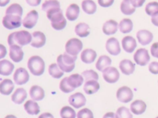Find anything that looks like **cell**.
<instances>
[{"mask_svg": "<svg viewBox=\"0 0 158 118\" xmlns=\"http://www.w3.org/2000/svg\"><path fill=\"white\" fill-rule=\"evenodd\" d=\"M46 16L51 21V25L54 30H61L65 27L67 21L60 8H54L49 10L46 12Z\"/></svg>", "mask_w": 158, "mask_h": 118, "instance_id": "cell-1", "label": "cell"}, {"mask_svg": "<svg viewBox=\"0 0 158 118\" xmlns=\"http://www.w3.org/2000/svg\"><path fill=\"white\" fill-rule=\"evenodd\" d=\"M31 40L32 35L28 31L25 30L12 33L7 37V42L9 46L12 45H26L31 43Z\"/></svg>", "mask_w": 158, "mask_h": 118, "instance_id": "cell-2", "label": "cell"}, {"mask_svg": "<svg viewBox=\"0 0 158 118\" xmlns=\"http://www.w3.org/2000/svg\"><path fill=\"white\" fill-rule=\"evenodd\" d=\"M77 58V56H73L65 52L57 57V63L62 71L70 73L75 68Z\"/></svg>", "mask_w": 158, "mask_h": 118, "instance_id": "cell-3", "label": "cell"}, {"mask_svg": "<svg viewBox=\"0 0 158 118\" xmlns=\"http://www.w3.org/2000/svg\"><path fill=\"white\" fill-rule=\"evenodd\" d=\"M27 66L33 75L38 76L44 73L45 64L42 58L38 55H34L28 59Z\"/></svg>", "mask_w": 158, "mask_h": 118, "instance_id": "cell-4", "label": "cell"}, {"mask_svg": "<svg viewBox=\"0 0 158 118\" xmlns=\"http://www.w3.org/2000/svg\"><path fill=\"white\" fill-rule=\"evenodd\" d=\"M82 48L83 43L77 38H72L69 39L65 45V52L73 56H77Z\"/></svg>", "mask_w": 158, "mask_h": 118, "instance_id": "cell-5", "label": "cell"}, {"mask_svg": "<svg viewBox=\"0 0 158 118\" xmlns=\"http://www.w3.org/2000/svg\"><path fill=\"white\" fill-rule=\"evenodd\" d=\"M3 26L7 30H13L20 27L22 23L21 17L14 15H6L2 21Z\"/></svg>", "mask_w": 158, "mask_h": 118, "instance_id": "cell-6", "label": "cell"}, {"mask_svg": "<svg viewBox=\"0 0 158 118\" xmlns=\"http://www.w3.org/2000/svg\"><path fill=\"white\" fill-rule=\"evenodd\" d=\"M102 77L105 81L109 84L117 82L120 77V74L117 69L115 67L109 66L102 71Z\"/></svg>", "mask_w": 158, "mask_h": 118, "instance_id": "cell-7", "label": "cell"}, {"mask_svg": "<svg viewBox=\"0 0 158 118\" xmlns=\"http://www.w3.org/2000/svg\"><path fill=\"white\" fill-rule=\"evenodd\" d=\"M133 59L136 64L140 66L146 65L150 60V56L147 49L140 48L136 50L133 55Z\"/></svg>", "mask_w": 158, "mask_h": 118, "instance_id": "cell-8", "label": "cell"}, {"mask_svg": "<svg viewBox=\"0 0 158 118\" xmlns=\"http://www.w3.org/2000/svg\"><path fill=\"white\" fill-rule=\"evenodd\" d=\"M116 96L119 101L127 103L132 100L133 93L130 88L127 86H123L117 90Z\"/></svg>", "mask_w": 158, "mask_h": 118, "instance_id": "cell-9", "label": "cell"}, {"mask_svg": "<svg viewBox=\"0 0 158 118\" xmlns=\"http://www.w3.org/2000/svg\"><path fill=\"white\" fill-rule=\"evenodd\" d=\"M14 81L17 85H23L26 84L30 78L28 71L23 68H17L14 74Z\"/></svg>", "mask_w": 158, "mask_h": 118, "instance_id": "cell-10", "label": "cell"}, {"mask_svg": "<svg viewBox=\"0 0 158 118\" xmlns=\"http://www.w3.org/2000/svg\"><path fill=\"white\" fill-rule=\"evenodd\" d=\"M38 19V14L35 10L30 11L22 21L23 26L28 29L33 28L36 24Z\"/></svg>", "mask_w": 158, "mask_h": 118, "instance_id": "cell-11", "label": "cell"}, {"mask_svg": "<svg viewBox=\"0 0 158 118\" xmlns=\"http://www.w3.org/2000/svg\"><path fill=\"white\" fill-rule=\"evenodd\" d=\"M86 98L84 95L80 92H77L69 98V104L75 108H80L86 104Z\"/></svg>", "mask_w": 158, "mask_h": 118, "instance_id": "cell-12", "label": "cell"}, {"mask_svg": "<svg viewBox=\"0 0 158 118\" xmlns=\"http://www.w3.org/2000/svg\"><path fill=\"white\" fill-rule=\"evenodd\" d=\"M106 49L109 54L114 56L118 55L121 51L118 41L114 37L107 39L106 44Z\"/></svg>", "mask_w": 158, "mask_h": 118, "instance_id": "cell-13", "label": "cell"}, {"mask_svg": "<svg viewBox=\"0 0 158 118\" xmlns=\"http://www.w3.org/2000/svg\"><path fill=\"white\" fill-rule=\"evenodd\" d=\"M46 36L41 31H36L32 33V40L30 45L35 48H41L46 43Z\"/></svg>", "mask_w": 158, "mask_h": 118, "instance_id": "cell-14", "label": "cell"}, {"mask_svg": "<svg viewBox=\"0 0 158 118\" xmlns=\"http://www.w3.org/2000/svg\"><path fill=\"white\" fill-rule=\"evenodd\" d=\"M9 57L15 63L21 61L23 58V52L21 46L18 45H12L9 47Z\"/></svg>", "mask_w": 158, "mask_h": 118, "instance_id": "cell-15", "label": "cell"}, {"mask_svg": "<svg viewBox=\"0 0 158 118\" xmlns=\"http://www.w3.org/2000/svg\"><path fill=\"white\" fill-rule=\"evenodd\" d=\"M136 37L140 44L146 45L152 41L153 34L148 30H141L136 33Z\"/></svg>", "mask_w": 158, "mask_h": 118, "instance_id": "cell-16", "label": "cell"}, {"mask_svg": "<svg viewBox=\"0 0 158 118\" xmlns=\"http://www.w3.org/2000/svg\"><path fill=\"white\" fill-rule=\"evenodd\" d=\"M122 45L123 50L127 53H132L136 47V42L134 37L127 36L122 40Z\"/></svg>", "mask_w": 158, "mask_h": 118, "instance_id": "cell-17", "label": "cell"}, {"mask_svg": "<svg viewBox=\"0 0 158 118\" xmlns=\"http://www.w3.org/2000/svg\"><path fill=\"white\" fill-rule=\"evenodd\" d=\"M119 68L123 74L130 75L135 71V65L130 60L123 59L119 63Z\"/></svg>", "mask_w": 158, "mask_h": 118, "instance_id": "cell-18", "label": "cell"}, {"mask_svg": "<svg viewBox=\"0 0 158 118\" xmlns=\"http://www.w3.org/2000/svg\"><path fill=\"white\" fill-rule=\"evenodd\" d=\"M80 7L76 4H71L68 6L65 12L67 19L70 21H75L78 17Z\"/></svg>", "mask_w": 158, "mask_h": 118, "instance_id": "cell-19", "label": "cell"}, {"mask_svg": "<svg viewBox=\"0 0 158 118\" xmlns=\"http://www.w3.org/2000/svg\"><path fill=\"white\" fill-rule=\"evenodd\" d=\"M97 57L96 52L91 49H86L83 50L81 53V60L86 64H90L94 62Z\"/></svg>", "mask_w": 158, "mask_h": 118, "instance_id": "cell-20", "label": "cell"}, {"mask_svg": "<svg viewBox=\"0 0 158 118\" xmlns=\"http://www.w3.org/2000/svg\"><path fill=\"white\" fill-rule=\"evenodd\" d=\"M118 30V23L114 20L106 21L102 26V31L106 35L114 34Z\"/></svg>", "mask_w": 158, "mask_h": 118, "instance_id": "cell-21", "label": "cell"}, {"mask_svg": "<svg viewBox=\"0 0 158 118\" xmlns=\"http://www.w3.org/2000/svg\"><path fill=\"white\" fill-rule=\"evenodd\" d=\"M27 97L26 90L23 88H17L14 93L12 95V101L18 104H22Z\"/></svg>", "mask_w": 158, "mask_h": 118, "instance_id": "cell-22", "label": "cell"}, {"mask_svg": "<svg viewBox=\"0 0 158 118\" xmlns=\"http://www.w3.org/2000/svg\"><path fill=\"white\" fill-rule=\"evenodd\" d=\"M146 109V103L140 100H136L134 101L130 105L131 111L136 115L142 114L145 112Z\"/></svg>", "mask_w": 158, "mask_h": 118, "instance_id": "cell-23", "label": "cell"}, {"mask_svg": "<svg viewBox=\"0 0 158 118\" xmlns=\"http://www.w3.org/2000/svg\"><path fill=\"white\" fill-rule=\"evenodd\" d=\"M29 93L31 98L34 101H40L44 97V91L43 88L36 85L31 87Z\"/></svg>", "mask_w": 158, "mask_h": 118, "instance_id": "cell-24", "label": "cell"}, {"mask_svg": "<svg viewBox=\"0 0 158 118\" xmlns=\"http://www.w3.org/2000/svg\"><path fill=\"white\" fill-rule=\"evenodd\" d=\"M14 88L13 82L9 79H5L0 82V93L4 95H9Z\"/></svg>", "mask_w": 158, "mask_h": 118, "instance_id": "cell-25", "label": "cell"}, {"mask_svg": "<svg viewBox=\"0 0 158 118\" xmlns=\"http://www.w3.org/2000/svg\"><path fill=\"white\" fill-rule=\"evenodd\" d=\"M14 69V65L7 60L0 61V75L9 76L12 74Z\"/></svg>", "mask_w": 158, "mask_h": 118, "instance_id": "cell-26", "label": "cell"}, {"mask_svg": "<svg viewBox=\"0 0 158 118\" xmlns=\"http://www.w3.org/2000/svg\"><path fill=\"white\" fill-rule=\"evenodd\" d=\"M99 84L96 80H90L85 82L83 90L88 95H91L96 93L99 89Z\"/></svg>", "mask_w": 158, "mask_h": 118, "instance_id": "cell-27", "label": "cell"}, {"mask_svg": "<svg viewBox=\"0 0 158 118\" xmlns=\"http://www.w3.org/2000/svg\"><path fill=\"white\" fill-rule=\"evenodd\" d=\"M75 32L80 37H85L90 33V28L88 24L84 22L78 23L75 27Z\"/></svg>", "mask_w": 158, "mask_h": 118, "instance_id": "cell-28", "label": "cell"}, {"mask_svg": "<svg viewBox=\"0 0 158 118\" xmlns=\"http://www.w3.org/2000/svg\"><path fill=\"white\" fill-rule=\"evenodd\" d=\"M24 109L30 115H37L40 111L38 104L33 100H29L25 102Z\"/></svg>", "mask_w": 158, "mask_h": 118, "instance_id": "cell-29", "label": "cell"}, {"mask_svg": "<svg viewBox=\"0 0 158 118\" xmlns=\"http://www.w3.org/2000/svg\"><path fill=\"white\" fill-rule=\"evenodd\" d=\"M84 79L83 76L79 74H73L67 77V82L74 89L80 87Z\"/></svg>", "mask_w": 158, "mask_h": 118, "instance_id": "cell-30", "label": "cell"}, {"mask_svg": "<svg viewBox=\"0 0 158 118\" xmlns=\"http://www.w3.org/2000/svg\"><path fill=\"white\" fill-rule=\"evenodd\" d=\"M112 63V60L107 55H101L99 57L96 63V68L99 71H102L106 68L109 67Z\"/></svg>", "mask_w": 158, "mask_h": 118, "instance_id": "cell-31", "label": "cell"}, {"mask_svg": "<svg viewBox=\"0 0 158 118\" xmlns=\"http://www.w3.org/2000/svg\"><path fill=\"white\" fill-rule=\"evenodd\" d=\"M81 8L86 14L91 15L96 12L97 6L92 0H83L81 2Z\"/></svg>", "mask_w": 158, "mask_h": 118, "instance_id": "cell-32", "label": "cell"}, {"mask_svg": "<svg viewBox=\"0 0 158 118\" xmlns=\"http://www.w3.org/2000/svg\"><path fill=\"white\" fill-rule=\"evenodd\" d=\"M135 10L130 0H123L121 2L120 10L124 15H131L135 12Z\"/></svg>", "mask_w": 158, "mask_h": 118, "instance_id": "cell-33", "label": "cell"}, {"mask_svg": "<svg viewBox=\"0 0 158 118\" xmlns=\"http://www.w3.org/2000/svg\"><path fill=\"white\" fill-rule=\"evenodd\" d=\"M118 27L119 30L122 33L127 34L131 31L133 28V24L130 19L124 18L120 21Z\"/></svg>", "mask_w": 158, "mask_h": 118, "instance_id": "cell-34", "label": "cell"}, {"mask_svg": "<svg viewBox=\"0 0 158 118\" xmlns=\"http://www.w3.org/2000/svg\"><path fill=\"white\" fill-rule=\"evenodd\" d=\"M23 14V9L22 6L17 3H14L9 6L6 10V15H14L21 17Z\"/></svg>", "mask_w": 158, "mask_h": 118, "instance_id": "cell-35", "label": "cell"}, {"mask_svg": "<svg viewBox=\"0 0 158 118\" xmlns=\"http://www.w3.org/2000/svg\"><path fill=\"white\" fill-rule=\"evenodd\" d=\"M48 72L50 76L55 79H59L64 75V71L60 69L56 63H52L49 65Z\"/></svg>", "mask_w": 158, "mask_h": 118, "instance_id": "cell-36", "label": "cell"}, {"mask_svg": "<svg viewBox=\"0 0 158 118\" xmlns=\"http://www.w3.org/2000/svg\"><path fill=\"white\" fill-rule=\"evenodd\" d=\"M146 14L151 17H154L158 14V2H149L145 7Z\"/></svg>", "mask_w": 158, "mask_h": 118, "instance_id": "cell-37", "label": "cell"}, {"mask_svg": "<svg viewBox=\"0 0 158 118\" xmlns=\"http://www.w3.org/2000/svg\"><path fill=\"white\" fill-rule=\"evenodd\" d=\"M60 116L61 118H75L76 112L73 108L66 106L61 108L60 111Z\"/></svg>", "mask_w": 158, "mask_h": 118, "instance_id": "cell-38", "label": "cell"}, {"mask_svg": "<svg viewBox=\"0 0 158 118\" xmlns=\"http://www.w3.org/2000/svg\"><path fill=\"white\" fill-rule=\"evenodd\" d=\"M54 8H60V2L57 0H46L41 7L42 10L46 12Z\"/></svg>", "mask_w": 158, "mask_h": 118, "instance_id": "cell-39", "label": "cell"}, {"mask_svg": "<svg viewBox=\"0 0 158 118\" xmlns=\"http://www.w3.org/2000/svg\"><path fill=\"white\" fill-rule=\"evenodd\" d=\"M81 76H83L85 82L90 80L98 81L99 79V76L98 73L93 69H88L83 71L81 73Z\"/></svg>", "mask_w": 158, "mask_h": 118, "instance_id": "cell-40", "label": "cell"}, {"mask_svg": "<svg viewBox=\"0 0 158 118\" xmlns=\"http://www.w3.org/2000/svg\"><path fill=\"white\" fill-rule=\"evenodd\" d=\"M115 116L117 118H133L130 110L125 106L118 108L116 111Z\"/></svg>", "mask_w": 158, "mask_h": 118, "instance_id": "cell-41", "label": "cell"}, {"mask_svg": "<svg viewBox=\"0 0 158 118\" xmlns=\"http://www.w3.org/2000/svg\"><path fill=\"white\" fill-rule=\"evenodd\" d=\"M59 88L62 92L65 93L72 92L75 90L67 82V77H64V79H62V81L59 84Z\"/></svg>", "mask_w": 158, "mask_h": 118, "instance_id": "cell-42", "label": "cell"}, {"mask_svg": "<svg viewBox=\"0 0 158 118\" xmlns=\"http://www.w3.org/2000/svg\"><path fill=\"white\" fill-rule=\"evenodd\" d=\"M77 118H94V116L90 109L83 108L78 112Z\"/></svg>", "mask_w": 158, "mask_h": 118, "instance_id": "cell-43", "label": "cell"}, {"mask_svg": "<svg viewBox=\"0 0 158 118\" xmlns=\"http://www.w3.org/2000/svg\"><path fill=\"white\" fill-rule=\"evenodd\" d=\"M149 71L153 74H158V62L152 61L151 62L148 66Z\"/></svg>", "mask_w": 158, "mask_h": 118, "instance_id": "cell-44", "label": "cell"}, {"mask_svg": "<svg viewBox=\"0 0 158 118\" xmlns=\"http://www.w3.org/2000/svg\"><path fill=\"white\" fill-rule=\"evenodd\" d=\"M98 2L100 6L103 7H108L113 4L114 0H98Z\"/></svg>", "mask_w": 158, "mask_h": 118, "instance_id": "cell-45", "label": "cell"}, {"mask_svg": "<svg viewBox=\"0 0 158 118\" xmlns=\"http://www.w3.org/2000/svg\"><path fill=\"white\" fill-rule=\"evenodd\" d=\"M151 53L154 57L158 58V42H154L151 45Z\"/></svg>", "mask_w": 158, "mask_h": 118, "instance_id": "cell-46", "label": "cell"}, {"mask_svg": "<svg viewBox=\"0 0 158 118\" xmlns=\"http://www.w3.org/2000/svg\"><path fill=\"white\" fill-rule=\"evenodd\" d=\"M146 0H130L132 5L136 8V7H141L143 4L144 3Z\"/></svg>", "mask_w": 158, "mask_h": 118, "instance_id": "cell-47", "label": "cell"}, {"mask_svg": "<svg viewBox=\"0 0 158 118\" xmlns=\"http://www.w3.org/2000/svg\"><path fill=\"white\" fill-rule=\"evenodd\" d=\"M6 54H7V50L6 47L4 45L0 44V59H2L4 57H5Z\"/></svg>", "mask_w": 158, "mask_h": 118, "instance_id": "cell-48", "label": "cell"}, {"mask_svg": "<svg viewBox=\"0 0 158 118\" xmlns=\"http://www.w3.org/2000/svg\"><path fill=\"white\" fill-rule=\"evenodd\" d=\"M26 2L30 6H37L40 5L41 0H25Z\"/></svg>", "mask_w": 158, "mask_h": 118, "instance_id": "cell-49", "label": "cell"}, {"mask_svg": "<svg viewBox=\"0 0 158 118\" xmlns=\"http://www.w3.org/2000/svg\"><path fill=\"white\" fill-rule=\"evenodd\" d=\"M38 118H54V116L49 112H44L41 114Z\"/></svg>", "mask_w": 158, "mask_h": 118, "instance_id": "cell-50", "label": "cell"}, {"mask_svg": "<svg viewBox=\"0 0 158 118\" xmlns=\"http://www.w3.org/2000/svg\"><path fill=\"white\" fill-rule=\"evenodd\" d=\"M102 118H117L115 114L112 112H109L106 113Z\"/></svg>", "mask_w": 158, "mask_h": 118, "instance_id": "cell-51", "label": "cell"}, {"mask_svg": "<svg viewBox=\"0 0 158 118\" xmlns=\"http://www.w3.org/2000/svg\"><path fill=\"white\" fill-rule=\"evenodd\" d=\"M151 22L154 25L158 26V14L154 17H152Z\"/></svg>", "mask_w": 158, "mask_h": 118, "instance_id": "cell-52", "label": "cell"}, {"mask_svg": "<svg viewBox=\"0 0 158 118\" xmlns=\"http://www.w3.org/2000/svg\"><path fill=\"white\" fill-rule=\"evenodd\" d=\"M10 2V0H0V7H4L6 5H7V4H9V2Z\"/></svg>", "mask_w": 158, "mask_h": 118, "instance_id": "cell-53", "label": "cell"}, {"mask_svg": "<svg viewBox=\"0 0 158 118\" xmlns=\"http://www.w3.org/2000/svg\"><path fill=\"white\" fill-rule=\"evenodd\" d=\"M5 118H17L16 116H14V115H12V114H10V115H7L5 117Z\"/></svg>", "mask_w": 158, "mask_h": 118, "instance_id": "cell-54", "label": "cell"}, {"mask_svg": "<svg viewBox=\"0 0 158 118\" xmlns=\"http://www.w3.org/2000/svg\"><path fill=\"white\" fill-rule=\"evenodd\" d=\"M156 118H158V117H156Z\"/></svg>", "mask_w": 158, "mask_h": 118, "instance_id": "cell-55", "label": "cell"}]
</instances>
